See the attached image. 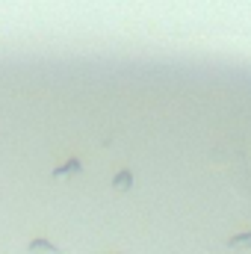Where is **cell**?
<instances>
[{"label":"cell","instance_id":"7a4b0ae2","mask_svg":"<svg viewBox=\"0 0 251 254\" xmlns=\"http://www.w3.org/2000/svg\"><path fill=\"white\" fill-rule=\"evenodd\" d=\"M130 187H133V172H127V169L116 172V178H113V190L116 192H127Z\"/></svg>","mask_w":251,"mask_h":254},{"label":"cell","instance_id":"6da1fadb","mask_svg":"<svg viewBox=\"0 0 251 254\" xmlns=\"http://www.w3.org/2000/svg\"><path fill=\"white\" fill-rule=\"evenodd\" d=\"M80 172H83V163H80L77 157H71L68 163H63V166H57V169L51 172V178L63 181V178H68V175H80Z\"/></svg>","mask_w":251,"mask_h":254},{"label":"cell","instance_id":"3957f363","mask_svg":"<svg viewBox=\"0 0 251 254\" xmlns=\"http://www.w3.org/2000/svg\"><path fill=\"white\" fill-rule=\"evenodd\" d=\"M30 254H60V249H57L51 240H42V237H39V240L30 243Z\"/></svg>","mask_w":251,"mask_h":254},{"label":"cell","instance_id":"277c9868","mask_svg":"<svg viewBox=\"0 0 251 254\" xmlns=\"http://www.w3.org/2000/svg\"><path fill=\"white\" fill-rule=\"evenodd\" d=\"M228 246H231V249H251V234H237V237H231Z\"/></svg>","mask_w":251,"mask_h":254}]
</instances>
